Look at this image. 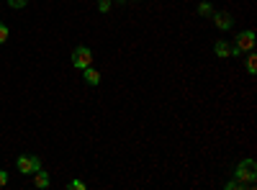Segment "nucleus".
Segmentation results:
<instances>
[{"label":"nucleus","mask_w":257,"mask_h":190,"mask_svg":"<svg viewBox=\"0 0 257 190\" xmlns=\"http://www.w3.org/2000/svg\"><path fill=\"white\" fill-rule=\"evenodd\" d=\"M116 3H123V0H116Z\"/></svg>","instance_id":"f3484780"},{"label":"nucleus","mask_w":257,"mask_h":190,"mask_svg":"<svg viewBox=\"0 0 257 190\" xmlns=\"http://www.w3.org/2000/svg\"><path fill=\"white\" fill-rule=\"evenodd\" d=\"M36 170H41V159L39 157H34V154H21L18 157V172L34 175Z\"/></svg>","instance_id":"20e7f679"},{"label":"nucleus","mask_w":257,"mask_h":190,"mask_svg":"<svg viewBox=\"0 0 257 190\" xmlns=\"http://www.w3.org/2000/svg\"><path fill=\"white\" fill-rule=\"evenodd\" d=\"M234 177L239 182H244L249 190L254 187V177H257V162L254 159H242L237 164V170H234Z\"/></svg>","instance_id":"f257e3e1"},{"label":"nucleus","mask_w":257,"mask_h":190,"mask_svg":"<svg viewBox=\"0 0 257 190\" xmlns=\"http://www.w3.org/2000/svg\"><path fill=\"white\" fill-rule=\"evenodd\" d=\"M34 185H36L39 190H47V187H49V175L41 172V170H36V172H34Z\"/></svg>","instance_id":"6e6552de"},{"label":"nucleus","mask_w":257,"mask_h":190,"mask_svg":"<svg viewBox=\"0 0 257 190\" xmlns=\"http://www.w3.org/2000/svg\"><path fill=\"white\" fill-rule=\"evenodd\" d=\"M244 187H247V185H244V182H239L237 177H234V180H229V182H226V190H244Z\"/></svg>","instance_id":"9b49d317"},{"label":"nucleus","mask_w":257,"mask_h":190,"mask_svg":"<svg viewBox=\"0 0 257 190\" xmlns=\"http://www.w3.org/2000/svg\"><path fill=\"white\" fill-rule=\"evenodd\" d=\"M70 187H72V190H85V182H82V180H72Z\"/></svg>","instance_id":"2eb2a0df"},{"label":"nucleus","mask_w":257,"mask_h":190,"mask_svg":"<svg viewBox=\"0 0 257 190\" xmlns=\"http://www.w3.org/2000/svg\"><path fill=\"white\" fill-rule=\"evenodd\" d=\"M72 65H75L77 70L90 67V65H93V49H88V47H77V49L72 52Z\"/></svg>","instance_id":"7ed1b4c3"},{"label":"nucleus","mask_w":257,"mask_h":190,"mask_svg":"<svg viewBox=\"0 0 257 190\" xmlns=\"http://www.w3.org/2000/svg\"><path fill=\"white\" fill-rule=\"evenodd\" d=\"M211 18H213V24H216L221 31H229V29L234 26V18H231L229 13H224V11H213Z\"/></svg>","instance_id":"39448f33"},{"label":"nucleus","mask_w":257,"mask_h":190,"mask_svg":"<svg viewBox=\"0 0 257 190\" xmlns=\"http://www.w3.org/2000/svg\"><path fill=\"white\" fill-rule=\"evenodd\" d=\"M8 34H11L8 26L3 24V21H0V44H6V41H8Z\"/></svg>","instance_id":"f8f14e48"},{"label":"nucleus","mask_w":257,"mask_h":190,"mask_svg":"<svg viewBox=\"0 0 257 190\" xmlns=\"http://www.w3.org/2000/svg\"><path fill=\"white\" fill-rule=\"evenodd\" d=\"M254 41H257V36H254V31H249V29H244V31H239V34H237V39H234V49H239V52L244 54V52H249V49H254Z\"/></svg>","instance_id":"f03ea898"},{"label":"nucleus","mask_w":257,"mask_h":190,"mask_svg":"<svg viewBox=\"0 0 257 190\" xmlns=\"http://www.w3.org/2000/svg\"><path fill=\"white\" fill-rule=\"evenodd\" d=\"M213 13V6L208 3V0H203V3H198V16H211Z\"/></svg>","instance_id":"9d476101"},{"label":"nucleus","mask_w":257,"mask_h":190,"mask_svg":"<svg viewBox=\"0 0 257 190\" xmlns=\"http://www.w3.org/2000/svg\"><path fill=\"white\" fill-rule=\"evenodd\" d=\"M6 185H8V172L0 170V187H6Z\"/></svg>","instance_id":"dca6fc26"},{"label":"nucleus","mask_w":257,"mask_h":190,"mask_svg":"<svg viewBox=\"0 0 257 190\" xmlns=\"http://www.w3.org/2000/svg\"><path fill=\"white\" fill-rule=\"evenodd\" d=\"M244 67H247V72H249V75H254V72H257V57H254V52H252V49L247 52V62H244Z\"/></svg>","instance_id":"1a4fd4ad"},{"label":"nucleus","mask_w":257,"mask_h":190,"mask_svg":"<svg viewBox=\"0 0 257 190\" xmlns=\"http://www.w3.org/2000/svg\"><path fill=\"white\" fill-rule=\"evenodd\" d=\"M98 11L100 13H108L111 11V0H98Z\"/></svg>","instance_id":"ddd939ff"},{"label":"nucleus","mask_w":257,"mask_h":190,"mask_svg":"<svg viewBox=\"0 0 257 190\" xmlns=\"http://www.w3.org/2000/svg\"><path fill=\"white\" fill-rule=\"evenodd\" d=\"M213 54L221 57V59L231 57V44H226V41H216V44H213Z\"/></svg>","instance_id":"0eeeda50"},{"label":"nucleus","mask_w":257,"mask_h":190,"mask_svg":"<svg viewBox=\"0 0 257 190\" xmlns=\"http://www.w3.org/2000/svg\"><path fill=\"white\" fill-rule=\"evenodd\" d=\"M8 3H11V8H24L29 0H8Z\"/></svg>","instance_id":"4468645a"},{"label":"nucleus","mask_w":257,"mask_h":190,"mask_svg":"<svg viewBox=\"0 0 257 190\" xmlns=\"http://www.w3.org/2000/svg\"><path fill=\"white\" fill-rule=\"evenodd\" d=\"M82 77H85V82H88V85H98V82H100V72L93 70V65L82 70Z\"/></svg>","instance_id":"423d86ee"}]
</instances>
